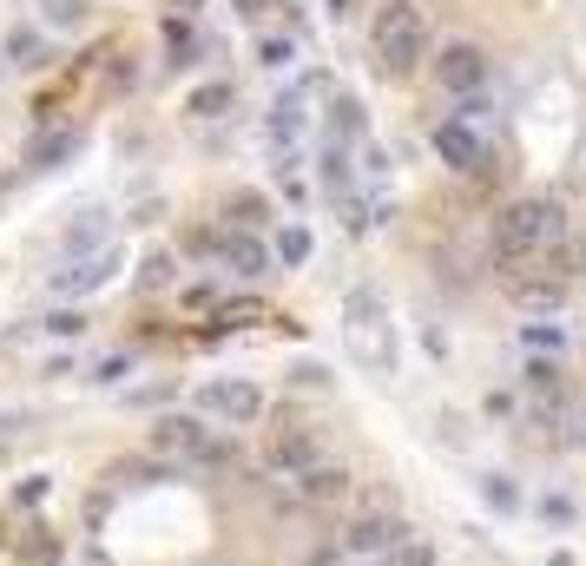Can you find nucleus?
I'll return each mask as SVG.
<instances>
[{"label": "nucleus", "instance_id": "1", "mask_svg": "<svg viewBox=\"0 0 586 566\" xmlns=\"http://www.w3.org/2000/svg\"><path fill=\"white\" fill-rule=\"evenodd\" d=\"M567 237H573L567 205H560L554 191H527V198H514V205L494 211L488 257H494V270H501V277H514V270L547 264L554 251H567Z\"/></svg>", "mask_w": 586, "mask_h": 566}, {"label": "nucleus", "instance_id": "2", "mask_svg": "<svg viewBox=\"0 0 586 566\" xmlns=\"http://www.w3.org/2000/svg\"><path fill=\"white\" fill-rule=\"evenodd\" d=\"M369 47H376L382 79H409L428 60V14L415 0H389L376 14V27H369Z\"/></svg>", "mask_w": 586, "mask_h": 566}, {"label": "nucleus", "instance_id": "3", "mask_svg": "<svg viewBox=\"0 0 586 566\" xmlns=\"http://www.w3.org/2000/svg\"><path fill=\"white\" fill-rule=\"evenodd\" d=\"M343 343L363 369H389L396 362V323H389V303H382L376 283H356L343 297Z\"/></svg>", "mask_w": 586, "mask_h": 566}, {"label": "nucleus", "instance_id": "4", "mask_svg": "<svg viewBox=\"0 0 586 566\" xmlns=\"http://www.w3.org/2000/svg\"><path fill=\"white\" fill-rule=\"evenodd\" d=\"M152 455L185 461V468H231V441L211 435L205 415H159L152 422Z\"/></svg>", "mask_w": 586, "mask_h": 566}, {"label": "nucleus", "instance_id": "5", "mask_svg": "<svg viewBox=\"0 0 586 566\" xmlns=\"http://www.w3.org/2000/svg\"><path fill=\"white\" fill-rule=\"evenodd\" d=\"M264 461H270V474H284V481L310 474L317 461H330V448H323V428H310V422H297V415H284V422L264 435Z\"/></svg>", "mask_w": 586, "mask_h": 566}, {"label": "nucleus", "instance_id": "6", "mask_svg": "<svg viewBox=\"0 0 586 566\" xmlns=\"http://www.w3.org/2000/svg\"><path fill=\"white\" fill-rule=\"evenodd\" d=\"M198 409L211 415V422H231V428H251L257 415H264V389L244 376H211L205 389H198Z\"/></svg>", "mask_w": 586, "mask_h": 566}, {"label": "nucleus", "instance_id": "7", "mask_svg": "<svg viewBox=\"0 0 586 566\" xmlns=\"http://www.w3.org/2000/svg\"><path fill=\"white\" fill-rule=\"evenodd\" d=\"M119 264H126V251H119V244L86 251V257H66V264L47 277V290H53V297H93V290H106V283L119 277Z\"/></svg>", "mask_w": 586, "mask_h": 566}, {"label": "nucleus", "instance_id": "8", "mask_svg": "<svg viewBox=\"0 0 586 566\" xmlns=\"http://www.w3.org/2000/svg\"><path fill=\"white\" fill-rule=\"evenodd\" d=\"M435 152H442V165H455L461 178H481V172H494V152H488V139L475 132V119H442L435 126Z\"/></svg>", "mask_w": 586, "mask_h": 566}, {"label": "nucleus", "instance_id": "9", "mask_svg": "<svg viewBox=\"0 0 586 566\" xmlns=\"http://www.w3.org/2000/svg\"><path fill=\"white\" fill-rule=\"evenodd\" d=\"M567 270H560V251L547 257V264H527V270H514V277H507V297L521 303V310H560V303H567Z\"/></svg>", "mask_w": 586, "mask_h": 566}, {"label": "nucleus", "instance_id": "10", "mask_svg": "<svg viewBox=\"0 0 586 566\" xmlns=\"http://www.w3.org/2000/svg\"><path fill=\"white\" fill-rule=\"evenodd\" d=\"M303 99H310V86H290L277 106H270V119H264V139H270V152H277V172L284 178H297V145H303Z\"/></svg>", "mask_w": 586, "mask_h": 566}, {"label": "nucleus", "instance_id": "11", "mask_svg": "<svg viewBox=\"0 0 586 566\" xmlns=\"http://www.w3.org/2000/svg\"><path fill=\"white\" fill-rule=\"evenodd\" d=\"M435 79H442L448 93L475 99L481 86H488V53H481L475 40H455V47H442V53H435Z\"/></svg>", "mask_w": 586, "mask_h": 566}, {"label": "nucleus", "instance_id": "12", "mask_svg": "<svg viewBox=\"0 0 586 566\" xmlns=\"http://www.w3.org/2000/svg\"><path fill=\"white\" fill-rule=\"evenodd\" d=\"M396 540H409V527H402L396 514H382V507H376V514H356L343 527V553H356V560H382Z\"/></svg>", "mask_w": 586, "mask_h": 566}, {"label": "nucleus", "instance_id": "13", "mask_svg": "<svg viewBox=\"0 0 586 566\" xmlns=\"http://www.w3.org/2000/svg\"><path fill=\"white\" fill-rule=\"evenodd\" d=\"M106 244H112V211L106 205H86L60 231V257H86V251H106Z\"/></svg>", "mask_w": 586, "mask_h": 566}, {"label": "nucleus", "instance_id": "14", "mask_svg": "<svg viewBox=\"0 0 586 566\" xmlns=\"http://www.w3.org/2000/svg\"><path fill=\"white\" fill-rule=\"evenodd\" d=\"M290 488H297V501H310V507H336V501H349V468L343 461H317V468L297 474Z\"/></svg>", "mask_w": 586, "mask_h": 566}, {"label": "nucleus", "instance_id": "15", "mask_svg": "<svg viewBox=\"0 0 586 566\" xmlns=\"http://www.w3.org/2000/svg\"><path fill=\"white\" fill-rule=\"evenodd\" d=\"M73 152H80V126H47V132H33L27 165L33 172H53V165H66Z\"/></svg>", "mask_w": 586, "mask_h": 566}, {"label": "nucleus", "instance_id": "16", "mask_svg": "<svg viewBox=\"0 0 586 566\" xmlns=\"http://www.w3.org/2000/svg\"><path fill=\"white\" fill-rule=\"evenodd\" d=\"M218 257L238 270V277H264V270H270V251L257 244L251 231H224V237H218Z\"/></svg>", "mask_w": 586, "mask_h": 566}, {"label": "nucleus", "instance_id": "17", "mask_svg": "<svg viewBox=\"0 0 586 566\" xmlns=\"http://www.w3.org/2000/svg\"><path fill=\"white\" fill-rule=\"evenodd\" d=\"M14 560L20 566H60V534H53V527H27V534L14 540Z\"/></svg>", "mask_w": 586, "mask_h": 566}, {"label": "nucleus", "instance_id": "18", "mask_svg": "<svg viewBox=\"0 0 586 566\" xmlns=\"http://www.w3.org/2000/svg\"><path fill=\"white\" fill-rule=\"evenodd\" d=\"M231 99H238V93H231V86H224V79H211V86H198V93H191V119H224V112H231Z\"/></svg>", "mask_w": 586, "mask_h": 566}, {"label": "nucleus", "instance_id": "19", "mask_svg": "<svg viewBox=\"0 0 586 566\" xmlns=\"http://www.w3.org/2000/svg\"><path fill=\"white\" fill-rule=\"evenodd\" d=\"M277 264H310V231H303V224H284V231H277Z\"/></svg>", "mask_w": 586, "mask_h": 566}, {"label": "nucleus", "instance_id": "20", "mask_svg": "<svg viewBox=\"0 0 586 566\" xmlns=\"http://www.w3.org/2000/svg\"><path fill=\"white\" fill-rule=\"evenodd\" d=\"M231 224H238V231H257V224H270V205L257 191H238V198H231Z\"/></svg>", "mask_w": 586, "mask_h": 566}, {"label": "nucleus", "instance_id": "21", "mask_svg": "<svg viewBox=\"0 0 586 566\" xmlns=\"http://www.w3.org/2000/svg\"><path fill=\"white\" fill-rule=\"evenodd\" d=\"M382 566H435V547H428V540H396V547L382 553Z\"/></svg>", "mask_w": 586, "mask_h": 566}, {"label": "nucleus", "instance_id": "22", "mask_svg": "<svg viewBox=\"0 0 586 566\" xmlns=\"http://www.w3.org/2000/svg\"><path fill=\"white\" fill-rule=\"evenodd\" d=\"M481 501H488L494 514H514V507H521V488H514L507 474H488V481H481Z\"/></svg>", "mask_w": 586, "mask_h": 566}, {"label": "nucleus", "instance_id": "23", "mask_svg": "<svg viewBox=\"0 0 586 566\" xmlns=\"http://www.w3.org/2000/svg\"><path fill=\"white\" fill-rule=\"evenodd\" d=\"M172 277H178V257H172V251H152V257L139 264V283H145V290H165Z\"/></svg>", "mask_w": 586, "mask_h": 566}, {"label": "nucleus", "instance_id": "24", "mask_svg": "<svg viewBox=\"0 0 586 566\" xmlns=\"http://www.w3.org/2000/svg\"><path fill=\"white\" fill-rule=\"evenodd\" d=\"M527 395H560V369H554V356H534V362H527Z\"/></svg>", "mask_w": 586, "mask_h": 566}, {"label": "nucleus", "instance_id": "25", "mask_svg": "<svg viewBox=\"0 0 586 566\" xmlns=\"http://www.w3.org/2000/svg\"><path fill=\"white\" fill-rule=\"evenodd\" d=\"M106 481H119V488H139V481H159V468H152V461H112Z\"/></svg>", "mask_w": 586, "mask_h": 566}, {"label": "nucleus", "instance_id": "26", "mask_svg": "<svg viewBox=\"0 0 586 566\" xmlns=\"http://www.w3.org/2000/svg\"><path fill=\"white\" fill-rule=\"evenodd\" d=\"M40 7H47L53 27H80V20H86V0H40Z\"/></svg>", "mask_w": 586, "mask_h": 566}, {"label": "nucleus", "instance_id": "27", "mask_svg": "<svg viewBox=\"0 0 586 566\" xmlns=\"http://www.w3.org/2000/svg\"><path fill=\"white\" fill-rule=\"evenodd\" d=\"M560 343H567V336H560V323H527V349H534V356H540V349L554 356Z\"/></svg>", "mask_w": 586, "mask_h": 566}, {"label": "nucleus", "instance_id": "28", "mask_svg": "<svg viewBox=\"0 0 586 566\" xmlns=\"http://www.w3.org/2000/svg\"><path fill=\"white\" fill-rule=\"evenodd\" d=\"M47 488H53V474H27L14 501H20V507H40V501H47Z\"/></svg>", "mask_w": 586, "mask_h": 566}, {"label": "nucleus", "instance_id": "29", "mask_svg": "<svg viewBox=\"0 0 586 566\" xmlns=\"http://www.w3.org/2000/svg\"><path fill=\"white\" fill-rule=\"evenodd\" d=\"M7 53H14V66H40V40H33V33H14Z\"/></svg>", "mask_w": 586, "mask_h": 566}, {"label": "nucleus", "instance_id": "30", "mask_svg": "<svg viewBox=\"0 0 586 566\" xmlns=\"http://www.w3.org/2000/svg\"><path fill=\"white\" fill-rule=\"evenodd\" d=\"M560 270H567V277H580V270H586V231H580V237H567V251H560Z\"/></svg>", "mask_w": 586, "mask_h": 566}, {"label": "nucleus", "instance_id": "31", "mask_svg": "<svg viewBox=\"0 0 586 566\" xmlns=\"http://www.w3.org/2000/svg\"><path fill=\"white\" fill-rule=\"evenodd\" d=\"M47 330H53V336H80V330H86V316H80V310H53V316H47Z\"/></svg>", "mask_w": 586, "mask_h": 566}, {"label": "nucleus", "instance_id": "32", "mask_svg": "<svg viewBox=\"0 0 586 566\" xmlns=\"http://www.w3.org/2000/svg\"><path fill=\"white\" fill-rule=\"evenodd\" d=\"M224 330H238V323H251V316H264V303H224Z\"/></svg>", "mask_w": 586, "mask_h": 566}, {"label": "nucleus", "instance_id": "33", "mask_svg": "<svg viewBox=\"0 0 586 566\" xmlns=\"http://www.w3.org/2000/svg\"><path fill=\"white\" fill-rule=\"evenodd\" d=\"M257 60H264V66H290V40H264V47H257Z\"/></svg>", "mask_w": 586, "mask_h": 566}, {"label": "nucleus", "instance_id": "34", "mask_svg": "<svg viewBox=\"0 0 586 566\" xmlns=\"http://www.w3.org/2000/svg\"><path fill=\"white\" fill-rule=\"evenodd\" d=\"M297 382H303V389H323V382H330V369H323V362H297Z\"/></svg>", "mask_w": 586, "mask_h": 566}, {"label": "nucleus", "instance_id": "35", "mask_svg": "<svg viewBox=\"0 0 586 566\" xmlns=\"http://www.w3.org/2000/svg\"><path fill=\"white\" fill-rule=\"evenodd\" d=\"M126 369H132V356H106V362H99V369H93V376H99V382H119V376H126Z\"/></svg>", "mask_w": 586, "mask_h": 566}, {"label": "nucleus", "instance_id": "36", "mask_svg": "<svg viewBox=\"0 0 586 566\" xmlns=\"http://www.w3.org/2000/svg\"><path fill=\"white\" fill-rule=\"evenodd\" d=\"M264 7H270V0H238V14H244V20H257Z\"/></svg>", "mask_w": 586, "mask_h": 566}, {"label": "nucleus", "instance_id": "37", "mask_svg": "<svg viewBox=\"0 0 586 566\" xmlns=\"http://www.w3.org/2000/svg\"><path fill=\"white\" fill-rule=\"evenodd\" d=\"M172 7H185V14H191V7H198V0H172Z\"/></svg>", "mask_w": 586, "mask_h": 566}, {"label": "nucleus", "instance_id": "38", "mask_svg": "<svg viewBox=\"0 0 586 566\" xmlns=\"http://www.w3.org/2000/svg\"><path fill=\"white\" fill-rule=\"evenodd\" d=\"M0 198H7V178H0Z\"/></svg>", "mask_w": 586, "mask_h": 566}]
</instances>
